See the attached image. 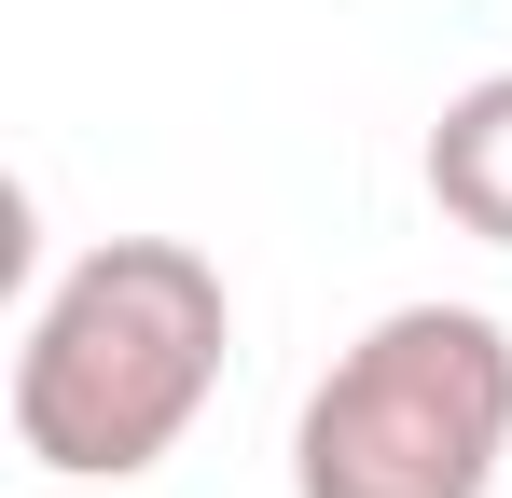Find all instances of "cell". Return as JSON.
I'll return each mask as SVG.
<instances>
[{
    "label": "cell",
    "instance_id": "cell-1",
    "mask_svg": "<svg viewBox=\"0 0 512 498\" xmlns=\"http://www.w3.org/2000/svg\"><path fill=\"white\" fill-rule=\"evenodd\" d=\"M236 360V291L222 263L180 236H97L14 346V457L56 485H139L180 457V429L208 415Z\"/></svg>",
    "mask_w": 512,
    "mask_h": 498
},
{
    "label": "cell",
    "instance_id": "cell-3",
    "mask_svg": "<svg viewBox=\"0 0 512 498\" xmlns=\"http://www.w3.org/2000/svg\"><path fill=\"white\" fill-rule=\"evenodd\" d=\"M416 180H429V208H443L457 236L512 249V70H485V83H457V97H443Z\"/></svg>",
    "mask_w": 512,
    "mask_h": 498
},
{
    "label": "cell",
    "instance_id": "cell-2",
    "mask_svg": "<svg viewBox=\"0 0 512 498\" xmlns=\"http://www.w3.org/2000/svg\"><path fill=\"white\" fill-rule=\"evenodd\" d=\"M512 332L485 305H388L291 415V498H499Z\"/></svg>",
    "mask_w": 512,
    "mask_h": 498
}]
</instances>
